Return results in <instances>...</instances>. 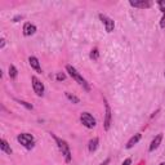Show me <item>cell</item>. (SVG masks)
<instances>
[{"instance_id": "cell-1", "label": "cell", "mask_w": 165, "mask_h": 165, "mask_svg": "<svg viewBox=\"0 0 165 165\" xmlns=\"http://www.w3.org/2000/svg\"><path fill=\"white\" fill-rule=\"evenodd\" d=\"M52 137L54 138V141L55 143H57V146H58V148L59 151H61V153H62V156L65 157V161L66 163H71V159H72V156H71V150H70V146H68V143L65 141V139H62V138H58L55 134H53L52 133Z\"/></svg>"}, {"instance_id": "cell-2", "label": "cell", "mask_w": 165, "mask_h": 165, "mask_svg": "<svg viewBox=\"0 0 165 165\" xmlns=\"http://www.w3.org/2000/svg\"><path fill=\"white\" fill-rule=\"evenodd\" d=\"M66 70H67V72L70 73V76H71V78L75 80V81L78 83L79 85H81L84 89L86 90V92H89V90H90V85L88 84L86 80L84 79L81 75H80V72H78V70H76L75 67H72L71 65H67V66H66Z\"/></svg>"}, {"instance_id": "cell-3", "label": "cell", "mask_w": 165, "mask_h": 165, "mask_svg": "<svg viewBox=\"0 0 165 165\" xmlns=\"http://www.w3.org/2000/svg\"><path fill=\"white\" fill-rule=\"evenodd\" d=\"M17 141H18L21 145H22L24 148H27V150H31L34 147V145H35L34 137L31 134H29V133H21V134H18Z\"/></svg>"}, {"instance_id": "cell-4", "label": "cell", "mask_w": 165, "mask_h": 165, "mask_svg": "<svg viewBox=\"0 0 165 165\" xmlns=\"http://www.w3.org/2000/svg\"><path fill=\"white\" fill-rule=\"evenodd\" d=\"M80 121H81V124L84 126H86V128H89V129H92L97 125L96 119H94L89 112H83V114L80 115Z\"/></svg>"}, {"instance_id": "cell-5", "label": "cell", "mask_w": 165, "mask_h": 165, "mask_svg": "<svg viewBox=\"0 0 165 165\" xmlns=\"http://www.w3.org/2000/svg\"><path fill=\"white\" fill-rule=\"evenodd\" d=\"M103 102H104V110H106V112H104L103 126H104V129H106V130H108V129H110V126H111V121H112V119H111V107H110V104L107 103L106 98L103 99Z\"/></svg>"}, {"instance_id": "cell-6", "label": "cell", "mask_w": 165, "mask_h": 165, "mask_svg": "<svg viewBox=\"0 0 165 165\" xmlns=\"http://www.w3.org/2000/svg\"><path fill=\"white\" fill-rule=\"evenodd\" d=\"M31 81H32V88H34V92L36 93V96H39L41 97L44 94V90H45V88H44V84L40 81L39 79L36 78V76H32L31 78Z\"/></svg>"}, {"instance_id": "cell-7", "label": "cell", "mask_w": 165, "mask_h": 165, "mask_svg": "<svg viewBox=\"0 0 165 165\" xmlns=\"http://www.w3.org/2000/svg\"><path fill=\"white\" fill-rule=\"evenodd\" d=\"M99 19L102 21V23L104 24L107 32H112V31H114V29H115V22L111 18H108V17L104 16V14H99Z\"/></svg>"}, {"instance_id": "cell-8", "label": "cell", "mask_w": 165, "mask_h": 165, "mask_svg": "<svg viewBox=\"0 0 165 165\" xmlns=\"http://www.w3.org/2000/svg\"><path fill=\"white\" fill-rule=\"evenodd\" d=\"M129 4L134 8L147 9L151 6V1H148V0H129Z\"/></svg>"}, {"instance_id": "cell-9", "label": "cell", "mask_w": 165, "mask_h": 165, "mask_svg": "<svg viewBox=\"0 0 165 165\" xmlns=\"http://www.w3.org/2000/svg\"><path fill=\"white\" fill-rule=\"evenodd\" d=\"M36 32V26L30 22H26L23 24V35L24 36H31Z\"/></svg>"}, {"instance_id": "cell-10", "label": "cell", "mask_w": 165, "mask_h": 165, "mask_svg": "<svg viewBox=\"0 0 165 165\" xmlns=\"http://www.w3.org/2000/svg\"><path fill=\"white\" fill-rule=\"evenodd\" d=\"M29 63H30V66L32 67L36 72H39L41 73V67H40V63H39V59H37L36 57H34V55H31V57L29 58Z\"/></svg>"}, {"instance_id": "cell-11", "label": "cell", "mask_w": 165, "mask_h": 165, "mask_svg": "<svg viewBox=\"0 0 165 165\" xmlns=\"http://www.w3.org/2000/svg\"><path fill=\"white\" fill-rule=\"evenodd\" d=\"M141 138H142V134H141V133H137V134H134V135H133L130 139H129L125 147H126V148H128V150H129V148H132L133 146H134V145H137V143H138L139 141H141Z\"/></svg>"}, {"instance_id": "cell-12", "label": "cell", "mask_w": 165, "mask_h": 165, "mask_svg": "<svg viewBox=\"0 0 165 165\" xmlns=\"http://www.w3.org/2000/svg\"><path fill=\"white\" fill-rule=\"evenodd\" d=\"M161 141H163V134H157L155 138L152 139V142H151V145H150V151H155L157 147H159L161 145Z\"/></svg>"}, {"instance_id": "cell-13", "label": "cell", "mask_w": 165, "mask_h": 165, "mask_svg": "<svg viewBox=\"0 0 165 165\" xmlns=\"http://www.w3.org/2000/svg\"><path fill=\"white\" fill-rule=\"evenodd\" d=\"M98 145H99V139H98L97 137H96V138H93V139H90L89 145H88V150H89V152L93 153L94 151L98 148Z\"/></svg>"}, {"instance_id": "cell-14", "label": "cell", "mask_w": 165, "mask_h": 165, "mask_svg": "<svg viewBox=\"0 0 165 165\" xmlns=\"http://www.w3.org/2000/svg\"><path fill=\"white\" fill-rule=\"evenodd\" d=\"M0 148H1L3 152H5L6 155H12V148H10V146L8 145V142L5 141V139H1L0 141Z\"/></svg>"}, {"instance_id": "cell-15", "label": "cell", "mask_w": 165, "mask_h": 165, "mask_svg": "<svg viewBox=\"0 0 165 165\" xmlns=\"http://www.w3.org/2000/svg\"><path fill=\"white\" fill-rule=\"evenodd\" d=\"M66 94V98L70 101V102H72V103H75V104H79L80 103V99L76 96H73V94H71V93H68V92H66L65 93Z\"/></svg>"}, {"instance_id": "cell-16", "label": "cell", "mask_w": 165, "mask_h": 165, "mask_svg": "<svg viewBox=\"0 0 165 165\" xmlns=\"http://www.w3.org/2000/svg\"><path fill=\"white\" fill-rule=\"evenodd\" d=\"M17 75H18V71H17V68L13 65H10L9 66V78L10 79H16Z\"/></svg>"}, {"instance_id": "cell-17", "label": "cell", "mask_w": 165, "mask_h": 165, "mask_svg": "<svg viewBox=\"0 0 165 165\" xmlns=\"http://www.w3.org/2000/svg\"><path fill=\"white\" fill-rule=\"evenodd\" d=\"M92 59H94V61H97L98 58H99V52H98V49L97 48H94L92 52H90V55H89Z\"/></svg>"}, {"instance_id": "cell-18", "label": "cell", "mask_w": 165, "mask_h": 165, "mask_svg": "<svg viewBox=\"0 0 165 165\" xmlns=\"http://www.w3.org/2000/svg\"><path fill=\"white\" fill-rule=\"evenodd\" d=\"M160 10L163 12V18L160 21V27L161 29H165V8H160Z\"/></svg>"}, {"instance_id": "cell-19", "label": "cell", "mask_w": 165, "mask_h": 165, "mask_svg": "<svg viewBox=\"0 0 165 165\" xmlns=\"http://www.w3.org/2000/svg\"><path fill=\"white\" fill-rule=\"evenodd\" d=\"M17 102H18L19 104H22V106H24L27 108V110H32V104H30V103H27V102H24V101H17Z\"/></svg>"}, {"instance_id": "cell-20", "label": "cell", "mask_w": 165, "mask_h": 165, "mask_svg": "<svg viewBox=\"0 0 165 165\" xmlns=\"http://www.w3.org/2000/svg\"><path fill=\"white\" fill-rule=\"evenodd\" d=\"M55 79L58 80V81H62V80H65L66 79V75L63 72H58L57 73V76H55Z\"/></svg>"}, {"instance_id": "cell-21", "label": "cell", "mask_w": 165, "mask_h": 165, "mask_svg": "<svg viewBox=\"0 0 165 165\" xmlns=\"http://www.w3.org/2000/svg\"><path fill=\"white\" fill-rule=\"evenodd\" d=\"M130 164H132V159H126V160L122 161L121 165H130Z\"/></svg>"}, {"instance_id": "cell-22", "label": "cell", "mask_w": 165, "mask_h": 165, "mask_svg": "<svg viewBox=\"0 0 165 165\" xmlns=\"http://www.w3.org/2000/svg\"><path fill=\"white\" fill-rule=\"evenodd\" d=\"M23 18V16H16L14 18H13V22H18L19 19H22Z\"/></svg>"}, {"instance_id": "cell-23", "label": "cell", "mask_w": 165, "mask_h": 165, "mask_svg": "<svg viewBox=\"0 0 165 165\" xmlns=\"http://www.w3.org/2000/svg\"><path fill=\"white\" fill-rule=\"evenodd\" d=\"M110 161H111L110 159H106V160H104V161H103V163H101L99 165H108V164H110Z\"/></svg>"}, {"instance_id": "cell-24", "label": "cell", "mask_w": 165, "mask_h": 165, "mask_svg": "<svg viewBox=\"0 0 165 165\" xmlns=\"http://www.w3.org/2000/svg\"><path fill=\"white\" fill-rule=\"evenodd\" d=\"M0 41H1V44H0V48H4L5 47V39H1V40H0Z\"/></svg>"}, {"instance_id": "cell-25", "label": "cell", "mask_w": 165, "mask_h": 165, "mask_svg": "<svg viewBox=\"0 0 165 165\" xmlns=\"http://www.w3.org/2000/svg\"><path fill=\"white\" fill-rule=\"evenodd\" d=\"M157 4H159L160 6H163V5H165V0H160V1H157Z\"/></svg>"}, {"instance_id": "cell-26", "label": "cell", "mask_w": 165, "mask_h": 165, "mask_svg": "<svg viewBox=\"0 0 165 165\" xmlns=\"http://www.w3.org/2000/svg\"><path fill=\"white\" fill-rule=\"evenodd\" d=\"M159 165H165V163H161V164H159Z\"/></svg>"}, {"instance_id": "cell-27", "label": "cell", "mask_w": 165, "mask_h": 165, "mask_svg": "<svg viewBox=\"0 0 165 165\" xmlns=\"http://www.w3.org/2000/svg\"><path fill=\"white\" fill-rule=\"evenodd\" d=\"M164 76H165V72H164Z\"/></svg>"}]
</instances>
